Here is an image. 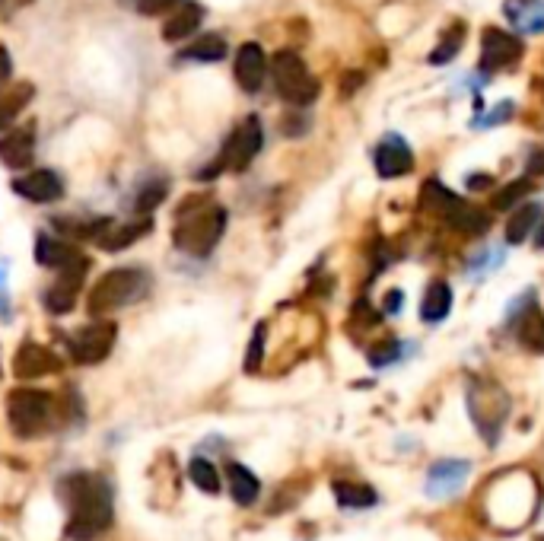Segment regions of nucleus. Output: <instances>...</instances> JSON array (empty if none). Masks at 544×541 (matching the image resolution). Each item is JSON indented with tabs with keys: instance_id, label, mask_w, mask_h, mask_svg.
Listing matches in <instances>:
<instances>
[{
	"instance_id": "f257e3e1",
	"label": "nucleus",
	"mask_w": 544,
	"mask_h": 541,
	"mask_svg": "<svg viewBox=\"0 0 544 541\" xmlns=\"http://www.w3.org/2000/svg\"><path fill=\"white\" fill-rule=\"evenodd\" d=\"M61 494L67 497L70 519H67V538L74 541H93L112 526L115 506H112V484L102 475H70L61 484Z\"/></svg>"
},
{
	"instance_id": "f03ea898",
	"label": "nucleus",
	"mask_w": 544,
	"mask_h": 541,
	"mask_svg": "<svg viewBox=\"0 0 544 541\" xmlns=\"http://www.w3.org/2000/svg\"><path fill=\"white\" fill-rule=\"evenodd\" d=\"M223 230H226V211L220 204L198 195V198L182 201L179 214H175L172 239L182 252L201 258L223 239Z\"/></svg>"
},
{
	"instance_id": "7ed1b4c3",
	"label": "nucleus",
	"mask_w": 544,
	"mask_h": 541,
	"mask_svg": "<svg viewBox=\"0 0 544 541\" xmlns=\"http://www.w3.org/2000/svg\"><path fill=\"white\" fill-rule=\"evenodd\" d=\"M468 414H471V424L478 427V433L494 446L500 440L506 414H510V395H506L497 382L475 379L468 386Z\"/></svg>"
},
{
	"instance_id": "20e7f679",
	"label": "nucleus",
	"mask_w": 544,
	"mask_h": 541,
	"mask_svg": "<svg viewBox=\"0 0 544 541\" xmlns=\"http://www.w3.org/2000/svg\"><path fill=\"white\" fill-rule=\"evenodd\" d=\"M150 277L140 268H115L109 274H102V281L90 293V312L93 316H105V312L121 309L147 293Z\"/></svg>"
},
{
	"instance_id": "39448f33",
	"label": "nucleus",
	"mask_w": 544,
	"mask_h": 541,
	"mask_svg": "<svg viewBox=\"0 0 544 541\" xmlns=\"http://www.w3.org/2000/svg\"><path fill=\"white\" fill-rule=\"evenodd\" d=\"M271 74L280 99H287L290 106H312L319 99V80L309 74V67L296 51H277L271 61Z\"/></svg>"
},
{
	"instance_id": "423d86ee",
	"label": "nucleus",
	"mask_w": 544,
	"mask_h": 541,
	"mask_svg": "<svg viewBox=\"0 0 544 541\" xmlns=\"http://www.w3.org/2000/svg\"><path fill=\"white\" fill-rule=\"evenodd\" d=\"M7 421L20 440L45 433L51 421V395L39 389H13L7 395Z\"/></svg>"
},
{
	"instance_id": "0eeeda50",
	"label": "nucleus",
	"mask_w": 544,
	"mask_h": 541,
	"mask_svg": "<svg viewBox=\"0 0 544 541\" xmlns=\"http://www.w3.org/2000/svg\"><path fill=\"white\" fill-rule=\"evenodd\" d=\"M506 322L516 328V341L532 354H544V309L535 303V290L519 293L506 306Z\"/></svg>"
},
{
	"instance_id": "6e6552de",
	"label": "nucleus",
	"mask_w": 544,
	"mask_h": 541,
	"mask_svg": "<svg viewBox=\"0 0 544 541\" xmlns=\"http://www.w3.org/2000/svg\"><path fill=\"white\" fill-rule=\"evenodd\" d=\"M261 144H265V131H261V121L255 115H249L242 121V125L233 131V137L226 141L223 153H220V169H233V172H242L249 166Z\"/></svg>"
},
{
	"instance_id": "1a4fd4ad",
	"label": "nucleus",
	"mask_w": 544,
	"mask_h": 541,
	"mask_svg": "<svg viewBox=\"0 0 544 541\" xmlns=\"http://www.w3.org/2000/svg\"><path fill=\"white\" fill-rule=\"evenodd\" d=\"M115 338H118V325L115 322H93L80 328L74 338H70V357L83 366H93V363H102L105 357L112 354L115 347Z\"/></svg>"
},
{
	"instance_id": "9d476101",
	"label": "nucleus",
	"mask_w": 544,
	"mask_h": 541,
	"mask_svg": "<svg viewBox=\"0 0 544 541\" xmlns=\"http://www.w3.org/2000/svg\"><path fill=\"white\" fill-rule=\"evenodd\" d=\"M522 58V39L519 32L506 29H484L481 36V71L484 74H494V71H503V67H510Z\"/></svg>"
},
{
	"instance_id": "9b49d317",
	"label": "nucleus",
	"mask_w": 544,
	"mask_h": 541,
	"mask_svg": "<svg viewBox=\"0 0 544 541\" xmlns=\"http://www.w3.org/2000/svg\"><path fill=\"white\" fill-rule=\"evenodd\" d=\"M373 166L379 172V179H401L408 176L414 166V150L401 134H385L373 150Z\"/></svg>"
},
{
	"instance_id": "f8f14e48",
	"label": "nucleus",
	"mask_w": 544,
	"mask_h": 541,
	"mask_svg": "<svg viewBox=\"0 0 544 541\" xmlns=\"http://www.w3.org/2000/svg\"><path fill=\"white\" fill-rule=\"evenodd\" d=\"M468 475H471V462H465V459H440V462L430 465L424 491L433 500L455 497L465 487Z\"/></svg>"
},
{
	"instance_id": "ddd939ff",
	"label": "nucleus",
	"mask_w": 544,
	"mask_h": 541,
	"mask_svg": "<svg viewBox=\"0 0 544 541\" xmlns=\"http://www.w3.org/2000/svg\"><path fill=\"white\" fill-rule=\"evenodd\" d=\"M35 258H39V265L45 268H55L58 274H86L90 268V258H86L77 246H70V242H61V239H51V236H42L35 242Z\"/></svg>"
},
{
	"instance_id": "4468645a",
	"label": "nucleus",
	"mask_w": 544,
	"mask_h": 541,
	"mask_svg": "<svg viewBox=\"0 0 544 541\" xmlns=\"http://www.w3.org/2000/svg\"><path fill=\"white\" fill-rule=\"evenodd\" d=\"M13 373H16V379H42L51 373H61V360H58V354H51L48 347L26 341V344H20V351L13 357Z\"/></svg>"
},
{
	"instance_id": "2eb2a0df",
	"label": "nucleus",
	"mask_w": 544,
	"mask_h": 541,
	"mask_svg": "<svg viewBox=\"0 0 544 541\" xmlns=\"http://www.w3.org/2000/svg\"><path fill=\"white\" fill-rule=\"evenodd\" d=\"M16 195H23L26 201H35V204H51L64 195V182L58 172L51 169H35V172H26L23 179L13 182Z\"/></svg>"
},
{
	"instance_id": "dca6fc26",
	"label": "nucleus",
	"mask_w": 544,
	"mask_h": 541,
	"mask_svg": "<svg viewBox=\"0 0 544 541\" xmlns=\"http://www.w3.org/2000/svg\"><path fill=\"white\" fill-rule=\"evenodd\" d=\"M233 71H236V80H239V86L245 93H258L261 83H265V74H268V58H265V51H261V45L245 42L236 51Z\"/></svg>"
},
{
	"instance_id": "f3484780",
	"label": "nucleus",
	"mask_w": 544,
	"mask_h": 541,
	"mask_svg": "<svg viewBox=\"0 0 544 541\" xmlns=\"http://www.w3.org/2000/svg\"><path fill=\"white\" fill-rule=\"evenodd\" d=\"M503 13L519 36H538V32H544V0H506Z\"/></svg>"
},
{
	"instance_id": "a211bd4d",
	"label": "nucleus",
	"mask_w": 544,
	"mask_h": 541,
	"mask_svg": "<svg viewBox=\"0 0 544 541\" xmlns=\"http://www.w3.org/2000/svg\"><path fill=\"white\" fill-rule=\"evenodd\" d=\"M35 153V131L32 128H16L0 137V163L10 169H23L32 163Z\"/></svg>"
},
{
	"instance_id": "6ab92c4d",
	"label": "nucleus",
	"mask_w": 544,
	"mask_h": 541,
	"mask_svg": "<svg viewBox=\"0 0 544 541\" xmlns=\"http://www.w3.org/2000/svg\"><path fill=\"white\" fill-rule=\"evenodd\" d=\"M452 303H455L452 287L446 281H430L424 300H420V319H424L427 325H440L449 319Z\"/></svg>"
},
{
	"instance_id": "aec40b11",
	"label": "nucleus",
	"mask_w": 544,
	"mask_h": 541,
	"mask_svg": "<svg viewBox=\"0 0 544 541\" xmlns=\"http://www.w3.org/2000/svg\"><path fill=\"white\" fill-rule=\"evenodd\" d=\"M83 287V274H61L58 277V284H51V290L45 293V306L48 312H55V316H64V312L74 309L77 303V293Z\"/></svg>"
},
{
	"instance_id": "412c9836",
	"label": "nucleus",
	"mask_w": 544,
	"mask_h": 541,
	"mask_svg": "<svg viewBox=\"0 0 544 541\" xmlns=\"http://www.w3.org/2000/svg\"><path fill=\"white\" fill-rule=\"evenodd\" d=\"M201 20H204L201 4H195V0H185V4H179V10H175L169 20H166L163 39H169V42L185 39V36H191V32L201 26Z\"/></svg>"
},
{
	"instance_id": "4be33fe9",
	"label": "nucleus",
	"mask_w": 544,
	"mask_h": 541,
	"mask_svg": "<svg viewBox=\"0 0 544 541\" xmlns=\"http://www.w3.org/2000/svg\"><path fill=\"white\" fill-rule=\"evenodd\" d=\"M150 230H153V220H137V223H125V226L109 223L99 236V246L109 252H121V249H128L131 242H137L140 236H147Z\"/></svg>"
},
{
	"instance_id": "5701e85b",
	"label": "nucleus",
	"mask_w": 544,
	"mask_h": 541,
	"mask_svg": "<svg viewBox=\"0 0 544 541\" xmlns=\"http://www.w3.org/2000/svg\"><path fill=\"white\" fill-rule=\"evenodd\" d=\"M331 491H335L338 503L344 510H370V506L379 503V494L373 491L370 484H354V481H335L331 484Z\"/></svg>"
},
{
	"instance_id": "b1692460",
	"label": "nucleus",
	"mask_w": 544,
	"mask_h": 541,
	"mask_svg": "<svg viewBox=\"0 0 544 541\" xmlns=\"http://www.w3.org/2000/svg\"><path fill=\"white\" fill-rule=\"evenodd\" d=\"M226 475H230V494L239 506H252L261 494V484L258 478L252 475L249 468L239 465V462H230V468H226Z\"/></svg>"
},
{
	"instance_id": "393cba45",
	"label": "nucleus",
	"mask_w": 544,
	"mask_h": 541,
	"mask_svg": "<svg viewBox=\"0 0 544 541\" xmlns=\"http://www.w3.org/2000/svg\"><path fill=\"white\" fill-rule=\"evenodd\" d=\"M541 220V204H519V211L513 214L510 226H506V242L510 246H519V242H525L532 233H535V226Z\"/></svg>"
},
{
	"instance_id": "a878e982",
	"label": "nucleus",
	"mask_w": 544,
	"mask_h": 541,
	"mask_svg": "<svg viewBox=\"0 0 544 541\" xmlns=\"http://www.w3.org/2000/svg\"><path fill=\"white\" fill-rule=\"evenodd\" d=\"M420 201H424V207H430V211H440L446 220L465 204L459 195H452V191H449L446 185H440L436 179H430V182L424 185V191H420Z\"/></svg>"
},
{
	"instance_id": "bb28decb",
	"label": "nucleus",
	"mask_w": 544,
	"mask_h": 541,
	"mask_svg": "<svg viewBox=\"0 0 544 541\" xmlns=\"http://www.w3.org/2000/svg\"><path fill=\"white\" fill-rule=\"evenodd\" d=\"M503 265H506V249H503V246H487V249H481L478 255H471L465 274L471 277V281H481V277L500 271Z\"/></svg>"
},
{
	"instance_id": "cd10ccee",
	"label": "nucleus",
	"mask_w": 544,
	"mask_h": 541,
	"mask_svg": "<svg viewBox=\"0 0 544 541\" xmlns=\"http://www.w3.org/2000/svg\"><path fill=\"white\" fill-rule=\"evenodd\" d=\"M29 96H32V86L29 83H16V86H10V90L0 93V131L10 128V121L23 112Z\"/></svg>"
},
{
	"instance_id": "c85d7f7f",
	"label": "nucleus",
	"mask_w": 544,
	"mask_h": 541,
	"mask_svg": "<svg viewBox=\"0 0 544 541\" xmlns=\"http://www.w3.org/2000/svg\"><path fill=\"white\" fill-rule=\"evenodd\" d=\"M182 58L185 61H207V64H214V61H223L226 58V42L220 36H204L198 39L195 45H188L182 51Z\"/></svg>"
},
{
	"instance_id": "c756f323",
	"label": "nucleus",
	"mask_w": 544,
	"mask_h": 541,
	"mask_svg": "<svg viewBox=\"0 0 544 541\" xmlns=\"http://www.w3.org/2000/svg\"><path fill=\"white\" fill-rule=\"evenodd\" d=\"M449 223L455 226L459 233H471V236H481V233H487V226H490V217L484 214V211H478V207H468V204H462L459 211H455L452 217H449Z\"/></svg>"
},
{
	"instance_id": "7c9ffc66",
	"label": "nucleus",
	"mask_w": 544,
	"mask_h": 541,
	"mask_svg": "<svg viewBox=\"0 0 544 541\" xmlns=\"http://www.w3.org/2000/svg\"><path fill=\"white\" fill-rule=\"evenodd\" d=\"M188 475H191V481H195V487L198 491H204V494H220V475H217V468H214V462H207V459H191V465H188Z\"/></svg>"
},
{
	"instance_id": "2f4dec72",
	"label": "nucleus",
	"mask_w": 544,
	"mask_h": 541,
	"mask_svg": "<svg viewBox=\"0 0 544 541\" xmlns=\"http://www.w3.org/2000/svg\"><path fill=\"white\" fill-rule=\"evenodd\" d=\"M529 191H532V182H529V176L513 179L510 185H503V188L497 191L494 207H497V211H516V207L525 201V195H529Z\"/></svg>"
},
{
	"instance_id": "473e14b6",
	"label": "nucleus",
	"mask_w": 544,
	"mask_h": 541,
	"mask_svg": "<svg viewBox=\"0 0 544 541\" xmlns=\"http://www.w3.org/2000/svg\"><path fill=\"white\" fill-rule=\"evenodd\" d=\"M462 45H465V32L462 29H452L449 36L433 48L430 64H449V61H455V55L462 51Z\"/></svg>"
},
{
	"instance_id": "72a5a7b5",
	"label": "nucleus",
	"mask_w": 544,
	"mask_h": 541,
	"mask_svg": "<svg viewBox=\"0 0 544 541\" xmlns=\"http://www.w3.org/2000/svg\"><path fill=\"white\" fill-rule=\"evenodd\" d=\"M405 347H408V344H401V341H395V338L382 341V344H376L373 351H370V363H373V366H392V363H398L401 357H405Z\"/></svg>"
},
{
	"instance_id": "f704fd0d",
	"label": "nucleus",
	"mask_w": 544,
	"mask_h": 541,
	"mask_svg": "<svg viewBox=\"0 0 544 541\" xmlns=\"http://www.w3.org/2000/svg\"><path fill=\"white\" fill-rule=\"evenodd\" d=\"M513 112H516V102L513 99H503L487 115H478L475 121H471V128H494V125H503V121L513 118Z\"/></svg>"
},
{
	"instance_id": "c9c22d12",
	"label": "nucleus",
	"mask_w": 544,
	"mask_h": 541,
	"mask_svg": "<svg viewBox=\"0 0 544 541\" xmlns=\"http://www.w3.org/2000/svg\"><path fill=\"white\" fill-rule=\"evenodd\" d=\"M166 182H150L144 191H140V195H137V201H134V207H137V211L140 214H147V211H153V207L156 204H160L163 198H166Z\"/></svg>"
},
{
	"instance_id": "e433bc0d",
	"label": "nucleus",
	"mask_w": 544,
	"mask_h": 541,
	"mask_svg": "<svg viewBox=\"0 0 544 541\" xmlns=\"http://www.w3.org/2000/svg\"><path fill=\"white\" fill-rule=\"evenodd\" d=\"M261 351H265V325H258L255 338H252V347H249V360H245V370H258L261 363Z\"/></svg>"
},
{
	"instance_id": "4c0bfd02",
	"label": "nucleus",
	"mask_w": 544,
	"mask_h": 541,
	"mask_svg": "<svg viewBox=\"0 0 544 541\" xmlns=\"http://www.w3.org/2000/svg\"><path fill=\"white\" fill-rule=\"evenodd\" d=\"M134 4H137V10H140V13L153 16V13H163V10L175 7V4H179V0H134Z\"/></svg>"
},
{
	"instance_id": "58836bf2",
	"label": "nucleus",
	"mask_w": 544,
	"mask_h": 541,
	"mask_svg": "<svg viewBox=\"0 0 544 541\" xmlns=\"http://www.w3.org/2000/svg\"><path fill=\"white\" fill-rule=\"evenodd\" d=\"M401 306H405V290H389V296H385V316H398Z\"/></svg>"
},
{
	"instance_id": "ea45409f",
	"label": "nucleus",
	"mask_w": 544,
	"mask_h": 541,
	"mask_svg": "<svg viewBox=\"0 0 544 541\" xmlns=\"http://www.w3.org/2000/svg\"><path fill=\"white\" fill-rule=\"evenodd\" d=\"M13 74V61H10V51L0 45V86H4Z\"/></svg>"
},
{
	"instance_id": "a19ab883",
	"label": "nucleus",
	"mask_w": 544,
	"mask_h": 541,
	"mask_svg": "<svg viewBox=\"0 0 544 541\" xmlns=\"http://www.w3.org/2000/svg\"><path fill=\"white\" fill-rule=\"evenodd\" d=\"M487 182H490V176H484V172H475V176H465V185L468 188H487Z\"/></svg>"
},
{
	"instance_id": "79ce46f5",
	"label": "nucleus",
	"mask_w": 544,
	"mask_h": 541,
	"mask_svg": "<svg viewBox=\"0 0 544 541\" xmlns=\"http://www.w3.org/2000/svg\"><path fill=\"white\" fill-rule=\"evenodd\" d=\"M532 239H535V249H541V252H544V214H541V220H538V226H535Z\"/></svg>"
},
{
	"instance_id": "37998d69",
	"label": "nucleus",
	"mask_w": 544,
	"mask_h": 541,
	"mask_svg": "<svg viewBox=\"0 0 544 541\" xmlns=\"http://www.w3.org/2000/svg\"><path fill=\"white\" fill-rule=\"evenodd\" d=\"M0 296H7V265L0 261Z\"/></svg>"
},
{
	"instance_id": "c03bdc74",
	"label": "nucleus",
	"mask_w": 544,
	"mask_h": 541,
	"mask_svg": "<svg viewBox=\"0 0 544 541\" xmlns=\"http://www.w3.org/2000/svg\"><path fill=\"white\" fill-rule=\"evenodd\" d=\"M16 4H29V0H16Z\"/></svg>"
}]
</instances>
